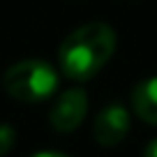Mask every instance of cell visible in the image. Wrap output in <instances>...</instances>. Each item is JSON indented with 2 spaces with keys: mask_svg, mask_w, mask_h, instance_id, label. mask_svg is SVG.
Returning <instances> with one entry per match:
<instances>
[{
  "mask_svg": "<svg viewBox=\"0 0 157 157\" xmlns=\"http://www.w3.org/2000/svg\"><path fill=\"white\" fill-rule=\"evenodd\" d=\"M127 132H129V111L120 102L106 104L95 118L93 125L95 141L104 148H113L118 143H123Z\"/></svg>",
  "mask_w": 157,
  "mask_h": 157,
  "instance_id": "4",
  "label": "cell"
},
{
  "mask_svg": "<svg viewBox=\"0 0 157 157\" xmlns=\"http://www.w3.org/2000/svg\"><path fill=\"white\" fill-rule=\"evenodd\" d=\"M116 51V33L111 25L95 21L69 33L60 44L58 63L72 81H88L111 60Z\"/></svg>",
  "mask_w": 157,
  "mask_h": 157,
  "instance_id": "1",
  "label": "cell"
},
{
  "mask_svg": "<svg viewBox=\"0 0 157 157\" xmlns=\"http://www.w3.org/2000/svg\"><path fill=\"white\" fill-rule=\"evenodd\" d=\"M14 143H16V129L7 123H0V157H5L14 148Z\"/></svg>",
  "mask_w": 157,
  "mask_h": 157,
  "instance_id": "6",
  "label": "cell"
},
{
  "mask_svg": "<svg viewBox=\"0 0 157 157\" xmlns=\"http://www.w3.org/2000/svg\"><path fill=\"white\" fill-rule=\"evenodd\" d=\"M143 157H157V139L148 143V148H146V155H143Z\"/></svg>",
  "mask_w": 157,
  "mask_h": 157,
  "instance_id": "8",
  "label": "cell"
},
{
  "mask_svg": "<svg viewBox=\"0 0 157 157\" xmlns=\"http://www.w3.org/2000/svg\"><path fill=\"white\" fill-rule=\"evenodd\" d=\"M33 157H69V155H65V152H56V150H42V152H37V155H33Z\"/></svg>",
  "mask_w": 157,
  "mask_h": 157,
  "instance_id": "7",
  "label": "cell"
},
{
  "mask_svg": "<svg viewBox=\"0 0 157 157\" xmlns=\"http://www.w3.org/2000/svg\"><path fill=\"white\" fill-rule=\"evenodd\" d=\"M58 74L49 63L42 60H21L12 65L2 76V88L16 102L37 104L56 93Z\"/></svg>",
  "mask_w": 157,
  "mask_h": 157,
  "instance_id": "2",
  "label": "cell"
},
{
  "mask_svg": "<svg viewBox=\"0 0 157 157\" xmlns=\"http://www.w3.org/2000/svg\"><path fill=\"white\" fill-rule=\"evenodd\" d=\"M86 113H88V95H86V90L69 88L65 93H60V97L51 106L49 123L56 132L69 134L83 123Z\"/></svg>",
  "mask_w": 157,
  "mask_h": 157,
  "instance_id": "3",
  "label": "cell"
},
{
  "mask_svg": "<svg viewBox=\"0 0 157 157\" xmlns=\"http://www.w3.org/2000/svg\"><path fill=\"white\" fill-rule=\"evenodd\" d=\"M134 113L148 125H157V76H150L134 88L132 93Z\"/></svg>",
  "mask_w": 157,
  "mask_h": 157,
  "instance_id": "5",
  "label": "cell"
}]
</instances>
